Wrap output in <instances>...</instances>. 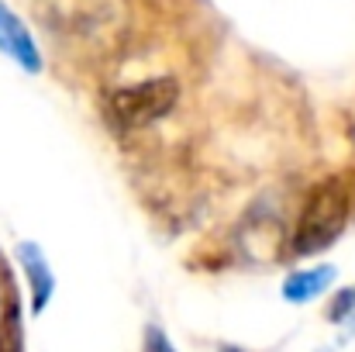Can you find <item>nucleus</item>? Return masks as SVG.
Returning <instances> with one entry per match:
<instances>
[{
  "label": "nucleus",
  "instance_id": "f257e3e1",
  "mask_svg": "<svg viewBox=\"0 0 355 352\" xmlns=\"http://www.w3.org/2000/svg\"><path fill=\"white\" fill-rule=\"evenodd\" d=\"M349 215H352V180L349 176L338 173V176L314 183L297 215V228L290 235V252L304 259V255H318L331 249V242L345 232Z\"/></svg>",
  "mask_w": 355,
  "mask_h": 352
},
{
  "label": "nucleus",
  "instance_id": "f03ea898",
  "mask_svg": "<svg viewBox=\"0 0 355 352\" xmlns=\"http://www.w3.org/2000/svg\"><path fill=\"white\" fill-rule=\"evenodd\" d=\"M180 101V83L173 76H152L131 87H121L107 101V115L121 131H138L169 115Z\"/></svg>",
  "mask_w": 355,
  "mask_h": 352
},
{
  "label": "nucleus",
  "instance_id": "423d86ee",
  "mask_svg": "<svg viewBox=\"0 0 355 352\" xmlns=\"http://www.w3.org/2000/svg\"><path fill=\"white\" fill-rule=\"evenodd\" d=\"M331 280H335V266H318V269L290 273L286 283H283V297H286L290 304H307V301H314Z\"/></svg>",
  "mask_w": 355,
  "mask_h": 352
},
{
  "label": "nucleus",
  "instance_id": "20e7f679",
  "mask_svg": "<svg viewBox=\"0 0 355 352\" xmlns=\"http://www.w3.org/2000/svg\"><path fill=\"white\" fill-rule=\"evenodd\" d=\"M0 52L17 62L24 73H38L42 69V52L31 38V31L24 28V21L0 0Z\"/></svg>",
  "mask_w": 355,
  "mask_h": 352
},
{
  "label": "nucleus",
  "instance_id": "6e6552de",
  "mask_svg": "<svg viewBox=\"0 0 355 352\" xmlns=\"http://www.w3.org/2000/svg\"><path fill=\"white\" fill-rule=\"evenodd\" d=\"M141 352H176L173 349V342L166 339V332H159L155 325L145 332V346H141Z\"/></svg>",
  "mask_w": 355,
  "mask_h": 352
},
{
  "label": "nucleus",
  "instance_id": "0eeeda50",
  "mask_svg": "<svg viewBox=\"0 0 355 352\" xmlns=\"http://www.w3.org/2000/svg\"><path fill=\"white\" fill-rule=\"evenodd\" d=\"M21 315H17V308L10 304L7 308V315H3V321H0V352H21Z\"/></svg>",
  "mask_w": 355,
  "mask_h": 352
},
{
  "label": "nucleus",
  "instance_id": "1a4fd4ad",
  "mask_svg": "<svg viewBox=\"0 0 355 352\" xmlns=\"http://www.w3.org/2000/svg\"><path fill=\"white\" fill-rule=\"evenodd\" d=\"M345 311H355V290H342V294H338V304L331 308L328 318H331V321H342Z\"/></svg>",
  "mask_w": 355,
  "mask_h": 352
},
{
  "label": "nucleus",
  "instance_id": "39448f33",
  "mask_svg": "<svg viewBox=\"0 0 355 352\" xmlns=\"http://www.w3.org/2000/svg\"><path fill=\"white\" fill-rule=\"evenodd\" d=\"M17 259H21L24 273H28V283H31V308L42 311L49 304V297H52V287H55L52 269H49V262H45V255H42V249L35 242H24L17 249Z\"/></svg>",
  "mask_w": 355,
  "mask_h": 352
},
{
  "label": "nucleus",
  "instance_id": "9d476101",
  "mask_svg": "<svg viewBox=\"0 0 355 352\" xmlns=\"http://www.w3.org/2000/svg\"><path fill=\"white\" fill-rule=\"evenodd\" d=\"M218 352H241V349H235V346H221Z\"/></svg>",
  "mask_w": 355,
  "mask_h": 352
},
{
  "label": "nucleus",
  "instance_id": "7ed1b4c3",
  "mask_svg": "<svg viewBox=\"0 0 355 352\" xmlns=\"http://www.w3.org/2000/svg\"><path fill=\"white\" fill-rule=\"evenodd\" d=\"M42 21L66 35H97L111 28L121 14L118 0H38Z\"/></svg>",
  "mask_w": 355,
  "mask_h": 352
}]
</instances>
